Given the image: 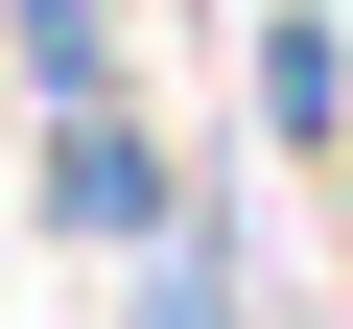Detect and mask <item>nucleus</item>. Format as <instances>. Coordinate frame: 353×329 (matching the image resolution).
Wrapping results in <instances>:
<instances>
[{"label": "nucleus", "instance_id": "f257e3e1", "mask_svg": "<svg viewBox=\"0 0 353 329\" xmlns=\"http://www.w3.org/2000/svg\"><path fill=\"white\" fill-rule=\"evenodd\" d=\"M24 235H71V259H165V235H189V141H165L141 94L24 118Z\"/></svg>", "mask_w": 353, "mask_h": 329}, {"label": "nucleus", "instance_id": "f03ea898", "mask_svg": "<svg viewBox=\"0 0 353 329\" xmlns=\"http://www.w3.org/2000/svg\"><path fill=\"white\" fill-rule=\"evenodd\" d=\"M236 71H259V141L283 164H353V24H330V0H259Z\"/></svg>", "mask_w": 353, "mask_h": 329}, {"label": "nucleus", "instance_id": "7ed1b4c3", "mask_svg": "<svg viewBox=\"0 0 353 329\" xmlns=\"http://www.w3.org/2000/svg\"><path fill=\"white\" fill-rule=\"evenodd\" d=\"M0 94H24V118H94V94H141L118 0H0Z\"/></svg>", "mask_w": 353, "mask_h": 329}, {"label": "nucleus", "instance_id": "20e7f679", "mask_svg": "<svg viewBox=\"0 0 353 329\" xmlns=\"http://www.w3.org/2000/svg\"><path fill=\"white\" fill-rule=\"evenodd\" d=\"M118 282H141V329H259V212H236V189H189V235L118 259Z\"/></svg>", "mask_w": 353, "mask_h": 329}, {"label": "nucleus", "instance_id": "39448f33", "mask_svg": "<svg viewBox=\"0 0 353 329\" xmlns=\"http://www.w3.org/2000/svg\"><path fill=\"white\" fill-rule=\"evenodd\" d=\"M0 164H24V94H0Z\"/></svg>", "mask_w": 353, "mask_h": 329}]
</instances>
